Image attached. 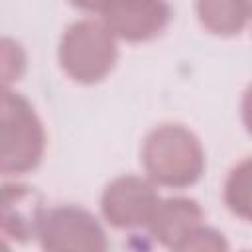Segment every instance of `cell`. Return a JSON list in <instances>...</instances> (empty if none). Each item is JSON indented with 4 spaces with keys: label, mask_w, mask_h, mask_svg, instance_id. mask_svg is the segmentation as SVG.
I'll list each match as a JSON object with an SVG mask.
<instances>
[{
    "label": "cell",
    "mask_w": 252,
    "mask_h": 252,
    "mask_svg": "<svg viewBox=\"0 0 252 252\" xmlns=\"http://www.w3.org/2000/svg\"><path fill=\"white\" fill-rule=\"evenodd\" d=\"M142 163L150 181L163 187H189L205 171V152L199 138L181 124L154 128L142 146Z\"/></svg>",
    "instance_id": "6da1fadb"
},
{
    "label": "cell",
    "mask_w": 252,
    "mask_h": 252,
    "mask_svg": "<svg viewBox=\"0 0 252 252\" xmlns=\"http://www.w3.org/2000/svg\"><path fill=\"white\" fill-rule=\"evenodd\" d=\"M116 59V37L102 20H77L61 37L59 63L77 83L93 85L102 81L114 69Z\"/></svg>",
    "instance_id": "7a4b0ae2"
},
{
    "label": "cell",
    "mask_w": 252,
    "mask_h": 252,
    "mask_svg": "<svg viewBox=\"0 0 252 252\" xmlns=\"http://www.w3.org/2000/svg\"><path fill=\"white\" fill-rule=\"evenodd\" d=\"M45 152V130L33 106L20 94L4 91L2 96V148L0 169L20 175L35 169Z\"/></svg>",
    "instance_id": "3957f363"
},
{
    "label": "cell",
    "mask_w": 252,
    "mask_h": 252,
    "mask_svg": "<svg viewBox=\"0 0 252 252\" xmlns=\"http://www.w3.org/2000/svg\"><path fill=\"white\" fill-rule=\"evenodd\" d=\"M43 252H106L108 240L100 222L87 209L61 205L45 209L37 226Z\"/></svg>",
    "instance_id": "277c9868"
},
{
    "label": "cell",
    "mask_w": 252,
    "mask_h": 252,
    "mask_svg": "<svg viewBox=\"0 0 252 252\" xmlns=\"http://www.w3.org/2000/svg\"><path fill=\"white\" fill-rule=\"evenodd\" d=\"M159 201L152 181L138 175H122L106 185L100 209L108 224L116 228H136L148 226Z\"/></svg>",
    "instance_id": "5b68a950"
},
{
    "label": "cell",
    "mask_w": 252,
    "mask_h": 252,
    "mask_svg": "<svg viewBox=\"0 0 252 252\" xmlns=\"http://www.w3.org/2000/svg\"><path fill=\"white\" fill-rule=\"evenodd\" d=\"M93 12L100 14V20L114 33V37L126 41H146L161 33L171 18V8L163 2L146 4H96Z\"/></svg>",
    "instance_id": "8992f818"
},
{
    "label": "cell",
    "mask_w": 252,
    "mask_h": 252,
    "mask_svg": "<svg viewBox=\"0 0 252 252\" xmlns=\"http://www.w3.org/2000/svg\"><path fill=\"white\" fill-rule=\"evenodd\" d=\"M203 220V211L197 201L187 197L161 199L148 222V230L156 242L167 248H175L191 232H195Z\"/></svg>",
    "instance_id": "52a82bcc"
},
{
    "label": "cell",
    "mask_w": 252,
    "mask_h": 252,
    "mask_svg": "<svg viewBox=\"0 0 252 252\" xmlns=\"http://www.w3.org/2000/svg\"><path fill=\"white\" fill-rule=\"evenodd\" d=\"M45 209L39 207L37 195L26 185H4L2 226L10 238L26 242L37 234V226Z\"/></svg>",
    "instance_id": "ba28073f"
},
{
    "label": "cell",
    "mask_w": 252,
    "mask_h": 252,
    "mask_svg": "<svg viewBox=\"0 0 252 252\" xmlns=\"http://www.w3.org/2000/svg\"><path fill=\"white\" fill-rule=\"evenodd\" d=\"M252 14V6L242 0H203L197 4V16L203 28L215 35L238 33Z\"/></svg>",
    "instance_id": "9c48e42d"
},
{
    "label": "cell",
    "mask_w": 252,
    "mask_h": 252,
    "mask_svg": "<svg viewBox=\"0 0 252 252\" xmlns=\"http://www.w3.org/2000/svg\"><path fill=\"white\" fill-rule=\"evenodd\" d=\"M224 203L232 215L252 222V158L230 169L224 181Z\"/></svg>",
    "instance_id": "30bf717a"
},
{
    "label": "cell",
    "mask_w": 252,
    "mask_h": 252,
    "mask_svg": "<svg viewBox=\"0 0 252 252\" xmlns=\"http://www.w3.org/2000/svg\"><path fill=\"white\" fill-rule=\"evenodd\" d=\"M173 252H228V244L219 230L199 226L183 242H179Z\"/></svg>",
    "instance_id": "8fae6325"
},
{
    "label": "cell",
    "mask_w": 252,
    "mask_h": 252,
    "mask_svg": "<svg viewBox=\"0 0 252 252\" xmlns=\"http://www.w3.org/2000/svg\"><path fill=\"white\" fill-rule=\"evenodd\" d=\"M2 61H4V65H2L4 83L8 85L14 79L18 81L26 69V55H24V49L8 37L2 41Z\"/></svg>",
    "instance_id": "7c38bea8"
},
{
    "label": "cell",
    "mask_w": 252,
    "mask_h": 252,
    "mask_svg": "<svg viewBox=\"0 0 252 252\" xmlns=\"http://www.w3.org/2000/svg\"><path fill=\"white\" fill-rule=\"evenodd\" d=\"M240 110H242V122H244V126H246L248 134L252 136V85L244 91Z\"/></svg>",
    "instance_id": "4fadbf2b"
}]
</instances>
